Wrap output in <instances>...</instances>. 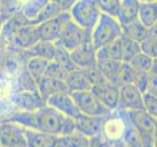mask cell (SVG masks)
I'll list each match as a JSON object with an SVG mask.
<instances>
[{
  "mask_svg": "<svg viewBox=\"0 0 157 147\" xmlns=\"http://www.w3.org/2000/svg\"><path fill=\"white\" fill-rule=\"evenodd\" d=\"M6 51H7V44L5 40L2 39V36L0 35V56L3 55Z\"/></svg>",
  "mask_w": 157,
  "mask_h": 147,
  "instance_id": "obj_42",
  "label": "cell"
},
{
  "mask_svg": "<svg viewBox=\"0 0 157 147\" xmlns=\"http://www.w3.org/2000/svg\"><path fill=\"white\" fill-rule=\"evenodd\" d=\"M156 62V59L151 58L140 52L128 64L138 73H148Z\"/></svg>",
  "mask_w": 157,
  "mask_h": 147,
  "instance_id": "obj_31",
  "label": "cell"
},
{
  "mask_svg": "<svg viewBox=\"0 0 157 147\" xmlns=\"http://www.w3.org/2000/svg\"><path fill=\"white\" fill-rule=\"evenodd\" d=\"M92 92L97 96L101 103L110 112L116 111L119 102V86L109 81L94 85Z\"/></svg>",
  "mask_w": 157,
  "mask_h": 147,
  "instance_id": "obj_14",
  "label": "cell"
},
{
  "mask_svg": "<svg viewBox=\"0 0 157 147\" xmlns=\"http://www.w3.org/2000/svg\"><path fill=\"white\" fill-rule=\"evenodd\" d=\"M51 1L59 5L63 12H68L74 5V3L76 2V0H51Z\"/></svg>",
  "mask_w": 157,
  "mask_h": 147,
  "instance_id": "obj_40",
  "label": "cell"
},
{
  "mask_svg": "<svg viewBox=\"0 0 157 147\" xmlns=\"http://www.w3.org/2000/svg\"><path fill=\"white\" fill-rule=\"evenodd\" d=\"M69 19L68 12H63L54 19L35 26L39 40L55 43L59 39L63 27Z\"/></svg>",
  "mask_w": 157,
  "mask_h": 147,
  "instance_id": "obj_8",
  "label": "cell"
},
{
  "mask_svg": "<svg viewBox=\"0 0 157 147\" xmlns=\"http://www.w3.org/2000/svg\"><path fill=\"white\" fill-rule=\"evenodd\" d=\"M12 17V14H9L6 12H1L0 13V32H1V30L3 28V26L5 25V23Z\"/></svg>",
  "mask_w": 157,
  "mask_h": 147,
  "instance_id": "obj_41",
  "label": "cell"
},
{
  "mask_svg": "<svg viewBox=\"0 0 157 147\" xmlns=\"http://www.w3.org/2000/svg\"><path fill=\"white\" fill-rule=\"evenodd\" d=\"M61 13H63V11L59 8V5H57L55 2H53L50 0V1L41 9V11L37 14L36 17L33 20L29 22V24L32 26H37L41 23H44L46 21L54 19Z\"/></svg>",
  "mask_w": 157,
  "mask_h": 147,
  "instance_id": "obj_27",
  "label": "cell"
},
{
  "mask_svg": "<svg viewBox=\"0 0 157 147\" xmlns=\"http://www.w3.org/2000/svg\"><path fill=\"white\" fill-rule=\"evenodd\" d=\"M144 108L149 115L156 118L157 116V95L156 93L147 91L143 94Z\"/></svg>",
  "mask_w": 157,
  "mask_h": 147,
  "instance_id": "obj_35",
  "label": "cell"
},
{
  "mask_svg": "<svg viewBox=\"0 0 157 147\" xmlns=\"http://www.w3.org/2000/svg\"><path fill=\"white\" fill-rule=\"evenodd\" d=\"M67 74H68V71L66 68L62 66L61 64H59L58 62L52 60V61H50L49 64H48L44 77L64 80Z\"/></svg>",
  "mask_w": 157,
  "mask_h": 147,
  "instance_id": "obj_34",
  "label": "cell"
},
{
  "mask_svg": "<svg viewBox=\"0 0 157 147\" xmlns=\"http://www.w3.org/2000/svg\"><path fill=\"white\" fill-rule=\"evenodd\" d=\"M0 146L26 147L25 129L11 122H0Z\"/></svg>",
  "mask_w": 157,
  "mask_h": 147,
  "instance_id": "obj_9",
  "label": "cell"
},
{
  "mask_svg": "<svg viewBox=\"0 0 157 147\" xmlns=\"http://www.w3.org/2000/svg\"><path fill=\"white\" fill-rule=\"evenodd\" d=\"M116 142L100 133L89 138V147H117Z\"/></svg>",
  "mask_w": 157,
  "mask_h": 147,
  "instance_id": "obj_37",
  "label": "cell"
},
{
  "mask_svg": "<svg viewBox=\"0 0 157 147\" xmlns=\"http://www.w3.org/2000/svg\"><path fill=\"white\" fill-rule=\"evenodd\" d=\"M97 59H109L114 61H122L120 39L99 48L96 52Z\"/></svg>",
  "mask_w": 157,
  "mask_h": 147,
  "instance_id": "obj_26",
  "label": "cell"
},
{
  "mask_svg": "<svg viewBox=\"0 0 157 147\" xmlns=\"http://www.w3.org/2000/svg\"><path fill=\"white\" fill-rule=\"evenodd\" d=\"M140 2L138 0H121L116 16V20L120 26L138 20Z\"/></svg>",
  "mask_w": 157,
  "mask_h": 147,
  "instance_id": "obj_21",
  "label": "cell"
},
{
  "mask_svg": "<svg viewBox=\"0 0 157 147\" xmlns=\"http://www.w3.org/2000/svg\"><path fill=\"white\" fill-rule=\"evenodd\" d=\"M80 113L88 116H106L111 113L101 104L92 90L70 92Z\"/></svg>",
  "mask_w": 157,
  "mask_h": 147,
  "instance_id": "obj_7",
  "label": "cell"
},
{
  "mask_svg": "<svg viewBox=\"0 0 157 147\" xmlns=\"http://www.w3.org/2000/svg\"><path fill=\"white\" fill-rule=\"evenodd\" d=\"M64 83L69 92L91 90L92 84L89 80L87 71L84 69L75 68L67 75Z\"/></svg>",
  "mask_w": 157,
  "mask_h": 147,
  "instance_id": "obj_16",
  "label": "cell"
},
{
  "mask_svg": "<svg viewBox=\"0 0 157 147\" xmlns=\"http://www.w3.org/2000/svg\"><path fill=\"white\" fill-rule=\"evenodd\" d=\"M125 113L143 147H156V118L144 110L125 111Z\"/></svg>",
  "mask_w": 157,
  "mask_h": 147,
  "instance_id": "obj_3",
  "label": "cell"
},
{
  "mask_svg": "<svg viewBox=\"0 0 157 147\" xmlns=\"http://www.w3.org/2000/svg\"><path fill=\"white\" fill-rule=\"evenodd\" d=\"M91 31H92L83 30L71 19H69L64 25L61 36L55 42V44L70 53L82 44L85 40L91 39Z\"/></svg>",
  "mask_w": 157,
  "mask_h": 147,
  "instance_id": "obj_6",
  "label": "cell"
},
{
  "mask_svg": "<svg viewBox=\"0 0 157 147\" xmlns=\"http://www.w3.org/2000/svg\"><path fill=\"white\" fill-rule=\"evenodd\" d=\"M0 35L6 42L7 48L17 51L26 50L39 40L36 27L29 25L19 12L5 23Z\"/></svg>",
  "mask_w": 157,
  "mask_h": 147,
  "instance_id": "obj_2",
  "label": "cell"
},
{
  "mask_svg": "<svg viewBox=\"0 0 157 147\" xmlns=\"http://www.w3.org/2000/svg\"><path fill=\"white\" fill-rule=\"evenodd\" d=\"M0 147H1V146H0Z\"/></svg>",
  "mask_w": 157,
  "mask_h": 147,
  "instance_id": "obj_45",
  "label": "cell"
},
{
  "mask_svg": "<svg viewBox=\"0 0 157 147\" xmlns=\"http://www.w3.org/2000/svg\"><path fill=\"white\" fill-rule=\"evenodd\" d=\"M2 5V11L9 14L14 15L18 13L21 5H23L26 0H0Z\"/></svg>",
  "mask_w": 157,
  "mask_h": 147,
  "instance_id": "obj_38",
  "label": "cell"
},
{
  "mask_svg": "<svg viewBox=\"0 0 157 147\" xmlns=\"http://www.w3.org/2000/svg\"><path fill=\"white\" fill-rule=\"evenodd\" d=\"M96 66L107 81L118 85L119 76H120L123 67L122 61H114V60L109 59H97Z\"/></svg>",
  "mask_w": 157,
  "mask_h": 147,
  "instance_id": "obj_17",
  "label": "cell"
},
{
  "mask_svg": "<svg viewBox=\"0 0 157 147\" xmlns=\"http://www.w3.org/2000/svg\"><path fill=\"white\" fill-rule=\"evenodd\" d=\"M96 48L94 47L92 39H90L85 40L77 48H75L73 51L69 53V55L75 68L88 70L90 68L96 67Z\"/></svg>",
  "mask_w": 157,
  "mask_h": 147,
  "instance_id": "obj_12",
  "label": "cell"
},
{
  "mask_svg": "<svg viewBox=\"0 0 157 147\" xmlns=\"http://www.w3.org/2000/svg\"><path fill=\"white\" fill-rule=\"evenodd\" d=\"M1 12H3V11H2V5H1V1H0V13H1Z\"/></svg>",
  "mask_w": 157,
  "mask_h": 147,
  "instance_id": "obj_44",
  "label": "cell"
},
{
  "mask_svg": "<svg viewBox=\"0 0 157 147\" xmlns=\"http://www.w3.org/2000/svg\"><path fill=\"white\" fill-rule=\"evenodd\" d=\"M140 3H150V2H156V0H138Z\"/></svg>",
  "mask_w": 157,
  "mask_h": 147,
  "instance_id": "obj_43",
  "label": "cell"
},
{
  "mask_svg": "<svg viewBox=\"0 0 157 147\" xmlns=\"http://www.w3.org/2000/svg\"><path fill=\"white\" fill-rule=\"evenodd\" d=\"M56 147H89V138L74 130L71 133L59 137Z\"/></svg>",
  "mask_w": 157,
  "mask_h": 147,
  "instance_id": "obj_24",
  "label": "cell"
},
{
  "mask_svg": "<svg viewBox=\"0 0 157 147\" xmlns=\"http://www.w3.org/2000/svg\"><path fill=\"white\" fill-rule=\"evenodd\" d=\"M121 31L123 36H126L128 39L137 41L139 43L144 39L148 31V30L144 28L138 20L121 26Z\"/></svg>",
  "mask_w": 157,
  "mask_h": 147,
  "instance_id": "obj_25",
  "label": "cell"
},
{
  "mask_svg": "<svg viewBox=\"0 0 157 147\" xmlns=\"http://www.w3.org/2000/svg\"><path fill=\"white\" fill-rule=\"evenodd\" d=\"M1 122H11L25 129H34L55 137H62L75 130L74 120L63 115L47 104L35 111H14Z\"/></svg>",
  "mask_w": 157,
  "mask_h": 147,
  "instance_id": "obj_1",
  "label": "cell"
},
{
  "mask_svg": "<svg viewBox=\"0 0 157 147\" xmlns=\"http://www.w3.org/2000/svg\"><path fill=\"white\" fill-rule=\"evenodd\" d=\"M57 46V45H56ZM54 61L58 62L59 64H61L62 66L66 68L68 72H70L71 70L75 69V66L73 65L71 59H70L69 52L67 50H64L63 48L57 46V50H56V55L54 57Z\"/></svg>",
  "mask_w": 157,
  "mask_h": 147,
  "instance_id": "obj_36",
  "label": "cell"
},
{
  "mask_svg": "<svg viewBox=\"0 0 157 147\" xmlns=\"http://www.w3.org/2000/svg\"><path fill=\"white\" fill-rule=\"evenodd\" d=\"M49 62L50 61H48V60L38 57H32L26 60L25 69L31 76V78L36 81V84L44 77Z\"/></svg>",
  "mask_w": 157,
  "mask_h": 147,
  "instance_id": "obj_23",
  "label": "cell"
},
{
  "mask_svg": "<svg viewBox=\"0 0 157 147\" xmlns=\"http://www.w3.org/2000/svg\"><path fill=\"white\" fill-rule=\"evenodd\" d=\"M121 42V52H122V62L129 63L131 60L142 52L140 51V43L128 39L126 36L121 35L120 37Z\"/></svg>",
  "mask_w": 157,
  "mask_h": 147,
  "instance_id": "obj_29",
  "label": "cell"
},
{
  "mask_svg": "<svg viewBox=\"0 0 157 147\" xmlns=\"http://www.w3.org/2000/svg\"><path fill=\"white\" fill-rule=\"evenodd\" d=\"M106 116H88L80 113L74 119L75 130L84 134L88 138L98 135L101 133Z\"/></svg>",
  "mask_w": 157,
  "mask_h": 147,
  "instance_id": "obj_15",
  "label": "cell"
},
{
  "mask_svg": "<svg viewBox=\"0 0 157 147\" xmlns=\"http://www.w3.org/2000/svg\"><path fill=\"white\" fill-rule=\"evenodd\" d=\"M68 14L70 19L80 28L92 31L98 23L101 13L95 0H76Z\"/></svg>",
  "mask_w": 157,
  "mask_h": 147,
  "instance_id": "obj_5",
  "label": "cell"
},
{
  "mask_svg": "<svg viewBox=\"0 0 157 147\" xmlns=\"http://www.w3.org/2000/svg\"><path fill=\"white\" fill-rule=\"evenodd\" d=\"M138 21L147 30L157 26V3H140Z\"/></svg>",
  "mask_w": 157,
  "mask_h": 147,
  "instance_id": "obj_22",
  "label": "cell"
},
{
  "mask_svg": "<svg viewBox=\"0 0 157 147\" xmlns=\"http://www.w3.org/2000/svg\"><path fill=\"white\" fill-rule=\"evenodd\" d=\"M117 110H144L143 93L137 86L132 84H126L119 86V102Z\"/></svg>",
  "mask_w": 157,
  "mask_h": 147,
  "instance_id": "obj_11",
  "label": "cell"
},
{
  "mask_svg": "<svg viewBox=\"0 0 157 147\" xmlns=\"http://www.w3.org/2000/svg\"><path fill=\"white\" fill-rule=\"evenodd\" d=\"M46 104L56 109L63 115L73 120L80 114L73 98L68 91L58 92L56 94H53L46 100Z\"/></svg>",
  "mask_w": 157,
  "mask_h": 147,
  "instance_id": "obj_13",
  "label": "cell"
},
{
  "mask_svg": "<svg viewBox=\"0 0 157 147\" xmlns=\"http://www.w3.org/2000/svg\"><path fill=\"white\" fill-rule=\"evenodd\" d=\"M157 26L148 30L144 39L140 42V47L142 53L145 54L153 59L157 57Z\"/></svg>",
  "mask_w": 157,
  "mask_h": 147,
  "instance_id": "obj_28",
  "label": "cell"
},
{
  "mask_svg": "<svg viewBox=\"0 0 157 147\" xmlns=\"http://www.w3.org/2000/svg\"><path fill=\"white\" fill-rule=\"evenodd\" d=\"M122 35L118 21L106 14H101L98 23L91 31V39L96 50L119 39Z\"/></svg>",
  "mask_w": 157,
  "mask_h": 147,
  "instance_id": "obj_4",
  "label": "cell"
},
{
  "mask_svg": "<svg viewBox=\"0 0 157 147\" xmlns=\"http://www.w3.org/2000/svg\"><path fill=\"white\" fill-rule=\"evenodd\" d=\"M50 0H26L21 5L19 13L29 22L36 17L41 9Z\"/></svg>",
  "mask_w": 157,
  "mask_h": 147,
  "instance_id": "obj_30",
  "label": "cell"
},
{
  "mask_svg": "<svg viewBox=\"0 0 157 147\" xmlns=\"http://www.w3.org/2000/svg\"><path fill=\"white\" fill-rule=\"evenodd\" d=\"M95 2L101 14H106L116 19L121 0H95Z\"/></svg>",
  "mask_w": 157,
  "mask_h": 147,
  "instance_id": "obj_33",
  "label": "cell"
},
{
  "mask_svg": "<svg viewBox=\"0 0 157 147\" xmlns=\"http://www.w3.org/2000/svg\"><path fill=\"white\" fill-rule=\"evenodd\" d=\"M37 90H38L43 99L45 100V102L53 94H56L58 92L68 91L64 80L51 79L47 77H43L37 83Z\"/></svg>",
  "mask_w": 157,
  "mask_h": 147,
  "instance_id": "obj_20",
  "label": "cell"
},
{
  "mask_svg": "<svg viewBox=\"0 0 157 147\" xmlns=\"http://www.w3.org/2000/svg\"><path fill=\"white\" fill-rule=\"evenodd\" d=\"M87 71V75H88V78H89V80L92 84V88H93L94 85H98V84H104L105 81H107L105 80V78L102 76V74L100 72V70L96 67H93V68H90Z\"/></svg>",
  "mask_w": 157,
  "mask_h": 147,
  "instance_id": "obj_39",
  "label": "cell"
},
{
  "mask_svg": "<svg viewBox=\"0 0 157 147\" xmlns=\"http://www.w3.org/2000/svg\"><path fill=\"white\" fill-rule=\"evenodd\" d=\"M124 115H125V128H124L121 138L123 144L125 145V147H143L136 130L134 129L132 125L128 121L125 111H124Z\"/></svg>",
  "mask_w": 157,
  "mask_h": 147,
  "instance_id": "obj_32",
  "label": "cell"
},
{
  "mask_svg": "<svg viewBox=\"0 0 157 147\" xmlns=\"http://www.w3.org/2000/svg\"><path fill=\"white\" fill-rule=\"evenodd\" d=\"M26 147H56L58 137L34 129H25Z\"/></svg>",
  "mask_w": 157,
  "mask_h": 147,
  "instance_id": "obj_19",
  "label": "cell"
},
{
  "mask_svg": "<svg viewBox=\"0 0 157 147\" xmlns=\"http://www.w3.org/2000/svg\"><path fill=\"white\" fill-rule=\"evenodd\" d=\"M56 50L57 46L55 43L38 40L31 47L26 49V50H24L23 54L26 60L32 57H38L48 60V61H52L56 55Z\"/></svg>",
  "mask_w": 157,
  "mask_h": 147,
  "instance_id": "obj_18",
  "label": "cell"
},
{
  "mask_svg": "<svg viewBox=\"0 0 157 147\" xmlns=\"http://www.w3.org/2000/svg\"><path fill=\"white\" fill-rule=\"evenodd\" d=\"M9 102L15 111L32 112L46 105L45 100L42 98L38 90L15 92L10 96Z\"/></svg>",
  "mask_w": 157,
  "mask_h": 147,
  "instance_id": "obj_10",
  "label": "cell"
}]
</instances>
